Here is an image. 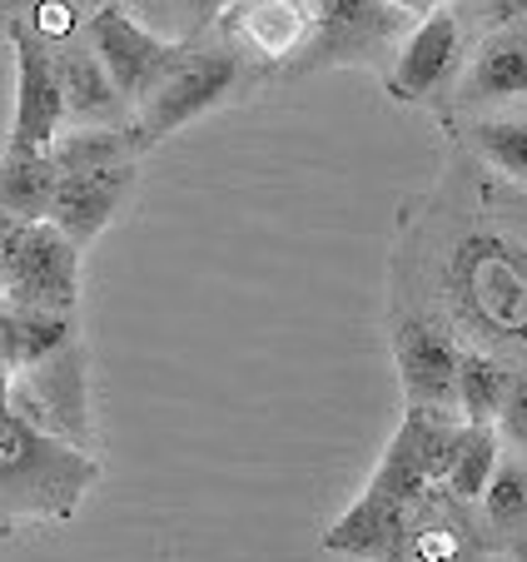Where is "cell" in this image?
Masks as SVG:
<instances>
[{"instance_id": "6da1fadb", "label": "cell", "mask_w": 527, "mask_h": 562, "mask_svg": "<svg viewBox=\"0 0 527 562\" xmlns=\"http://www.w3.org/2000/svg\"><path fill=\"white\" fill-rule=\"evenodd\" d=\"M393 308L444 318L468 349L527 369V200L463 159L403 210Z\"/></svg>"}, {"instance_id": "7a4b0ae2", "label": "cell", "mask_w": 527, "mask_h": 562, "mask_svg": "<svg viewBox=\"0 0 527 562\" xmlns=\"http://www.w3.org/2000/svg\"><path fill=\"white\" fill-rule=\"evenodd\" d=\"M100 483L90 448L25 418L11 398H0V538L25 522L60 528L85 508Z\"/></svg>"}, {"instance_id": "3957f363", "label": "cell", "mask_w": 527, "mask_h": 562, "mask_svg": "<svg viewBox=\"0 0 527 562\" xmlns=\"http://www.w3.org/2000/svg\"><path fill=\"white\" fill-rule=\"evenodd\" d=\"M254 75H259V70H254V65L244 60L234 45H224V41H210V45L190 41L184 60L165 75V86H159L155 95L135 110V120H130V125H135V135H139V145H145V155L155 145H165L169 135H180L184 125H194L200 115L229 105V100L249 86Z\"/></svg>"}, {"instance_id": "277c9868", "label": "cell", "mask_w": 527, "mask_h": 562, "mask_svg": "<svg viewBox=\"0 0 527 562\" xmlns=\"http://www.w3.org/2000/svg\"><path fill=\"white\" fill-rule=\"evenodd\" d=\"M413 31V11L393 0H314V31L309 45L284 65L279 80H304L338 65H383L399 55Z\"/></svg>"}, {"instance_id": "5b68a950", "label": "cell", "mask_w": 527, "mask_h": 562, "mask_svg": "<svg viewBox=\"0 0 527 562\" xmlns=\"http://www.w3.org/2000/svg\"><path fill=\"white\" fill-rule=\"evenodd\" d=\"M80 255L60 224H11L0 239V299L31 308H80Z\"/></svg>"}, {"instance_id": "8992f818", "label": "cell", "mask_w": 527, "mask_h": 562, "mask_svg": "<svg viewBox=\"0 0 527 562\" xmlns=\"http://www.w3.org/2000/svg\"><path fill=\"white\" fill-rule=\"evenodd\" d=\"M85 41L90 50L105 60L110 80L120 86V95L130 100V110H139L159 86H165V75L184 60L190 41H175V35H159L139 21L130 5L110 0V5H96L90 21H85Z\"/></svg>"}, {"instance_id": "52a82bcc", "label": "cell", "mask_w": 527, "mask_h": 562, "mask_svg": "<svg viewBox=\"0 0 527 562\" xmlns=\"http://www.w3.org/2000/svg\"><path fill=\"white\" fill-rule=\"evenodd\" d=\"M11 404L41 428L70 438L75 448L96 443V418H90V349L85 334L65 353L35 363L25 373H11Z\"/></svg>"}, {"instance_id": "ba28073f", "label": "cell", "mask_w": 527, "mask_h": 562, "mask_svg": "<svg viewBox=\"0 0 527 562\" xmlns=\"http://www.w3.org/2000/svg\"><path fill=\"white\" fill-rule=\"evenodd\" d=\"M393 369L399 389L413 408H448L453 404L458 363L468 344L448 329L444 318L423 314V308H393Z\"/></svg>"}, {"instance_id": "9c48e42d", "label": "cell", "mask_w": 527, "mask_h": 562, "mask_svg": "<svg viewBox=\"0 0 527 562\" xmlns=\"http://www.w3.org/2000/svg\"><path fill=\"white\" fill-rule=\"evenodd\" d=\"M5 41L15 50V115L11 139L5 145L25 149H51L65 135V90L60 70H55V45L31 25V15L5 25Z\"/></svg>"}, {"instance_id": "30bf717a", "label": "cell", "mask_w": 527, "mask_h": 562, "mask_svg": "<svg viewBox=\"0 0 527 562\" xmlns=\"http://www.w3.org/2000/svg\"><path fill=\"white\" fill-rule=\"evenodd\" d=\"M458 65H463V21L453 5H444L408 31L393 65L383 70V90L393 105H428L458 80Z\"/></svg>"}, {"instance_id": "8fae6325", "label": "cell", "mask_w": 527, "mask_h": 562, "mask_svg": "<svg viewBox=\"0 0 527 562\" xmlns=\"http://www.w3.org/2000/svg\"><path fill=\"white\" fill-rule=\"evenodd\" d=\"M314 0H234L214 35L244 55L259 75H284V65L309 45Z\"/></svg>"}, {"instance_id": "7c38bea8", "label": "cell", "mask_w": 527, "mask_h": 562, "mask_svg": "<svg viewBox=\"0 0 527 562\" xmlns=\"http://www.w3.org/2000/svg\"><path fill=\"white\" fill-rule=\"evenodd\" d=\"M413 518L418 508L393 493H383L379 483L359 493L348 503L324 532V552L348 562H408V538H413Z\"/></svg>"}, {"instance_id": "4fadbf2b", "label": "cell", "mask_w": 527, "mask_h": 562, "mask_svg": "<svg viewBox=\"0 0 527 562\" xmlns=\"http://www.w3.org/2000/svg\"><path fill=\"white\" fill-rule=\"evenodd\" d=\"M139 184V159H115V165H90V170H60L51 204V224H60L80 249H90L105 234V224L120 214V204Z\"/></svg>"}, {"instance_id": "5bb4252c", "label": "cell", "mask_w": 527, "mask_h": 562, "mask_svg": "<svg viewBox=\"0 0 527 562\" xmlns=\"http://www.w3.org/2000/svg\"><path fill=\"white\" fill-rule=\"evenodd\" d=\"M55 70H60L65 90V115L75 125H130L135 110L110 80L105 60L90 50V41H60L55 45Z\"/></svg>"}, {"instance_id": "9a60e30c", "label": "cell", "mask_w": 527, "mask_h": 562, "mask_svg": "<svg viewBox=\"0 0 527 562\" xmlns=\"http://www.w3.org/2000/svg\"><path fill=\"white\" fill-rule=\"evenodd\" d=\"M478 538L483 552L507 562H527V458L503 453L487 493L478 498Z\"/></svg>"}, {"instance_id": "2e32d148", "label": "cell", "mask_w": 527, "mask_h": 562, "mask_svg": "<svg viewBox=\"0 0 527 562\" xmlns=\"http://www.w3.org/2000/svg\"><path fill=\"white\" fill-rule=\"evenodd\" d=\"M80 339V318L60 314V308H31V304H5L0 299V353L11 363V373H25L35 363L65 353Z\"/></svg>"}, {"instance_id": "e0dca14e", "label": "cell", "mask_w": 527, "mask_h": 562, "mask_svg": "<svg viewBox=\"0 0 527 562\" xmlns=\"http://www.w3.org/2000/svg\"><path fill=\"white\" fill-rule=\"evenodd\" d=\"M527 95V25L517 31H497L483 41V50L473 55L458 90V105H503V100Z\"/></svg>"}, {"instance_id": "ac0fdd59", "label": "cell", "mask_w": 527, "mask_h": 562, "mask_svg": "<svg viewBox=\"0 0 527 562\" xmlns=\"http://www.w3.org/2000/svg\"><path fill=\"white\" fill-rule=\"evenodd\" d=\"M55 184H60V165L51 149H25L5 145L0 155V214L15 224H41L51 220Z\"/></svg>"}, {"instance_id": "d6986e66", "label": "cell", "mask_w": 527, "mask_h": 562, "mask_svg": "<svg viewBox=\"0 0 527 562\" xmlns=\"http://www.w3.org/2000/svg\"><path fill=\"white\" fill-rule=\"evenodd\" d=\"M507 379H513V363H503L497 353H487V349H463L458 383H453V404L463 408V424H473V428H493L497 424Z\"/></svg>"}, {"instance_id": "ffe728a7", "label": "cell", "mask_w": 527, "mask_h": 562, "mask_svg": "<svg viewBox=\"0 0 527 562\" xmlns=\"http://www.w3.org/2000/svg\"><path fill=\"white\" fill-rule=\"evenodd\" d=\"M468 149L483 159L493 175L527 190V120L517 115H483L468 125Z\"/></svg>"}, {"instance_id": "44dd1931", "label": "cell", "mask_w": 527, "mask_h": 562, "mask_svg": "<svg viewBox=\"0 0 527 562\" xmlns=\"http://www.w3.org/2000/svg\"><path fill=\"white\" fill-rule=\"evenodd\" d=\"M497 463H503V438H497V428H473L468 424L463 448H458L453 468H448V493L463 498V503H478L487 493V483H493Z\"/></svg>"}, {"instance_id": "7402d4cb", "label": "cell", "mask_w": 527, "mask_h": 562, "mask_svg": "<svg viewBox=\"0 0 527 562\" xmlns=\"http://www.w3.org/2000/svg\"><path fill=\"white\" fill-rule=\"evenodd\" d=\"M234 0H130V11H145L149 21L169 25L175 41H200L204 31L220 25V15L229 11Z\"/></svg>"}, {"instance_id": "603a6c76", "label": "cell", "mask_w": 527, "mask_h": 562, "mask_svg": "<svg viewBox=\"0 0 527 562\" xmlns=\"http://www.w3.org/2000/svg\"><path fill=\"white\" fill-rule=\"evenodd\" d=\"M497 438H503L513 453L527 458V369H513L503 393V408H497Z\"/></svg>"}, {"instance_id": "cb8c5ba5", "label": "cell", "mask_w": 527, "mask_h": 562, "mask_svg": "<svg viewBox=\"0 0 527 562\" xmlns=\"http://www.w3.org/2000/svg\"><path fill=\"white\" fill-rule=\"evenodd\" d=\"M473 15L487 35L517 31V25H527V0H473Z\"/></svg>"}, {"instance_id": "d4e9b609", "label": "cell", "mask_w": 527, "mask_h": 562, "mask_svg": "<svg viewBox=\"0 0 527 562\" xmlns=\"http://www.w3.org/2000/svg\"><path fill=\"white\" fill-rule=\"evenodd\" d=\"M35 5H41V0H0V31L11 21H21V15H31Z\"/></svg>"}, {"instance_id": "484cf974", "label": "cell", "mask_w": 527, "mask_h": 562, "mask_svg": "<svg viewBox=\"0 0 527 562\" xmlns=\"http://www.w3.org/2000/svg\"><path fill=\"white\" fill-rule=\"evenodd\" d=\"M393 5H403L413 15H428V11H444V5H463V0H393Z\"/></svg>"}, {"instance_id": "4316f807", "label": "cell", "mask_w": 527, "mask_h": 562, "mask_svg": "<svg viewBox=\"0 0 527 562\" xmlns=\"http://www.w3.org/2000/svg\"><path fill=\"white\" fill-rule=\"evenodd\" d=\"M0 398H11V363H5V353H0Z\"/></svg>"}]
</instances>
